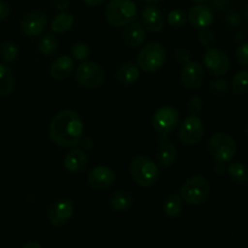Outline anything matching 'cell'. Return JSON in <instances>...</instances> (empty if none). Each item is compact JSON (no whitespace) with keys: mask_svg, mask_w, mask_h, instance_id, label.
Listing matches in <instances>:
<instances>
[{"mask_svg":"<svg viewBox=\"0 0 248 248\" xmlns=\"http://www.w3.org/2000/svg\"><path fill=\"white\" fill-rule=\"evenodd\" d=\"M84 123L77 111H60L53 116L48 126V136L52 143L61 148H74L81 143Z\"/></svg>","mask_w":248,"mask_h":248,"instance_id":"1","label":"cell"},{"mask_svg":"<svg viewBox=\"0 0 248 248\" xmlns=\"http://www.w3.org/2000/svg\"><path fill=\"white\" fill-rule=\"evenodd\" d=\"M130 176L137 186L150 188L160 178V170L156 162L145 155H137L131 160Z\"/></svg>","mask_w":248,"mask_h":248,"instance_id":"2","label":"cell"},{"mask_svg":"<svg viewBox=\"0 0 248 248\" xmlns=\"http://www.w3.org/2000/svg\"><path fill=\"white\" fill-rule=\"evenodd\" d=\"M179 193L183 201H186L188 205L200 206L210 198L211 184L206 177L196 174L182 184Z\"/></svg>","mask_w":248,"mask_h":248,"instance_id":"3","label":"cell"},{"mask_svg":"<svg viewBox=\"0 0 248 248\" xmlns=\"http://www.w3.org/2000/svg\"><path fill=\"white\" fill-rule=\"evenodd\" d=\"M137 15V5L132 0H110L106 7L107 22L115 28L130 24Z\"/></svg>","mask_w":248,"mask_h":248,"instance_id":"4","label":"cell"},{"mask_svg":"<svg viewBox=\"0 0 248 248\" xmlns=\"http://www.w3.org/2000/svg\"><path fill=\"white\" fill-rule=\"evenodd\" d=\"M166 62V50L159 41H150L143 46L137 56V65L147 73H156Z\"/></svg>","mask_w":248,"mask_h":248,"instance_id":"5","label":"cell"},{"mask_svg":"<svg viewBox=\"0 0 248 248\" xmlns=\"http://www.w3.org/2000/svg\"><path fill=\"white\" fill-rule=\"evenodd\" d=\"M208 152L217 162H229L235 157L237 145L234 138L225 132H216L208 140Z\"/></svg>","mask_w":248,"mask_h":248,"instance_id":"6","label":"cell"},{"mask_svg":"<svg viewBox=\"0 0 248 248\" xmlns=\"http://www.w3.org/2000/svg\"><path fill=\"white\" fill-rule=\"evenodd\" d=\"M106 79V70L99 63L84 61L75 69V80L84 89H96Z\"/></svg>","mask_w":248,"mask_h":248,"instance_id":"7","label":"cell"},{"mask_svg":"<svg viewBox=\"0 0 248 248\" xmlns=\"http://www.w3.org/2000/svg\"><path fill=\"white\" fill-rule=\"evenodd\" d=\"M153 126L160 135L167 136L173 132L181 124V113L172 106H164L156 109L152 119Z\"/></svg>","mask_w":248,"mask_h":248,"instance_id":"8","label":"cell"},{"mask_svg":"<svg viewBox=\"0 0 248 248\" xmlns=\"http://www.w3.org/2000/svg\"><path fill=\"white\" fill-rule=\"evenodd\" d=\"M205 127L199 116L190 115L184 119L178 128V138L186 145H195L202 140Z\"/></svg>","mask_w":248,"mask_h":248,"instance_id":"9","label":"cell"},{"mask_svg":"<svg viewBox=\"0 0 248 248\" xmlns=\"http://www.w3.org/2000/svg\"><path fill=\"white\" fill-rule=\"evenodd\" d=\"M203 65L211 75L222 77L230 69V58L227 52L220 48H208L203 56Z\"/></svg>","mask_w":248,"mask_h":248,"instance_id":"10","label":"cell"},{"mask_svg":"<svg viewBox=\"0 0 248 248\" xmlns=\"http://www.w3.org/2000/svg\"><path fill=\"white\" fill-rule=\"evenodd\" d=\"M74 213V203L70 199L62 198L56 200L47 210V219L53 227L67 224Z\"/></svg>","mask_w":248,"mask_h":248,"instance_id":"11","label":"cell"},{"mask_svg":"<svg viewBox=\"0 0 248 248\" xmlns=\"http://www.w3.org/2000/svg\"><path fill=\"white\" fill-rule=\"evenodd\" d=\"M205 80L203 67L199 62L190 61L183 65L181 72V82L186 89L198 90Z\"/></svg>","mask_w":248,"mask_h":248,"instance_id":"12","label":"cell"},{"mask_svg":"<svg viewBox=\"0 0 248 248\" xmlns=\"http://www.w3.org/2000/svg\"><path fill=\"white\" fill-rule=\"evenodd\" d=\"M115 173L111 169L107 166H97L90 171L87 174V183H89L90 188L93 190H106V189L110 188L115 182Z\"/></svg>","mask_w":248,"mask_h":248,"instance_id":"13","label":"cell"},{"mask_svg":"<svg viewBox=\"0 0 248 248\" xmlns=\"http://www.w3.org/2000/svg\"><path fill=\"white\" fill-rule=\"evenodd\" d=\"M188 21L194 28H208L215 21V12L212 7L205 4H196L190 7L188 12Z\"/></svg>","mask_w":248,"mask_h":248,"instance_id":"14","label":"cell"},{"mask_svg":"<svg viewBox=\"0 0 248 248\" xmlns=\"http://www.w3.org/2000/svg\"><path fill=\"white\" fill-rule=\"evenodd\" d=\"M47 26V17L41 11H31L27 14L21 21V29L24 35L39 36Z\"/></svg>","mask_w":248,"mask_h":248,"instance_id":"15","label":"cell"},{"mask_svg":"<svg viewBox=\"0 0 248 248\" xmlns=\"http://www.w3.org/2000/svg\"><path fill=\"white\" fill-rule=\"evenodd\" d=\"M142 23L150 33H160L165 28V17L155 5H147L142 11Z\"/></svg>","mask_w":248,"mask_h":248,"instance_id":"16","label":"cell"},{"mask_svg":"<svg viewBox=\"0 0 248 248\" xmlns=\"http://www.w3.org/2000/svg\"><path fill=\"white\" fill-rule=\"evenodd\" d=\"M87 166V154L81 148H70L64 157V167L70 173H81Z\"/></svg>","mask_w":248,"mask_h":248,"instance_id":"17","label":"cell"},{"mask_svg":"<svg viewBox=\"0 0 248 248\" xmlns=\"http://www.w3.org/2000/svg\"><path fill=\"white\" fill-rule=\"evenodd\" d=\"M145 40V28L142 22L133 19L124 31V43L131 48L140 47Z\"/></svg>","mask_w":248,"mask_h":248,"instance_id":"18","label":"cell"},{"mask_svg":"<svg viewBox=\"0 0 248 248\" xmlns=\"http://www.w3.org/2000/svg\"><path fill=\"white\" fill-rule=\"evenodd\" d=\"M74 70V60L70 56H60L50 65V75L56 80H64Z\"/></svg>","mask_w":248,"mask_h":248,"instance_id":"19","label":"cell"},{"mask_svg":"<svg viewBox=\"0 0 248 248\" xmlns=\"http://www.w3.org/2000/svg\"><path fill=\"white\" fill-rule=\"evenodd\" d=\"M140 75V69L137 63L125 62L119 65L116 70V79L119 80L121 85L125 86H131L138 80Z\"/></svg>","mask_w":248,"mask_h":248,"instance_id":"20","label":"cell"},{"mask_svg":"<svg viewBox=\"0 0 248 248\" xmlns=\"http://www.w3.org/2000/svg\"><path fill=\"white\" fill-rule=\"evenodd\" d=\"M177 160V148L171 142H162L156 150V161L161 167H171Z\"/></svg>","mask_w":248,"mask_h":248,"instance_id":"21","label":"cell"},{"mask_svg":"<svg viewBox=\"0 0 248 248\" xmlns=\"http://www.w3.org/2000/svg\"><path fill=\"white\" fill-rule=\"evenodd\" d=\"M109 203L115 212H126L132 207L133 198L128 191L118 190L110 196Z\"/></svg>","mask_w":248,"mask_h":248,"instance_id":"22","label":"cell"},{"mask_svg":"<svg viewBox=\"0 0 248 248\" xmlns=\"http://www.w3.org/2000/svg\"><path fill=\"white\" fill-rule=\"evenodd\" d=\"M15 90V77L11 68L0 63V97H7Z\"/></svg>","mask_w":248,"mask_h":248,"instance_id":"23","label":"cell"},{"mask_svg":"<svg viewBox=\"0 0 248 248\" xmlns=\"http://www.w3.org/2000/svg\"><path fill=\"white\" fill-rule=\"evenodd\" d=\"M74 24V16L69 12L62 11L58 15H56L55 18L51 22V29H52L53 33L57 34H63L67 33L68 31H70Z\"/></svg>","mask_w":248,"mask_h":248,"instance_id":"24","label":"cell"},{"mask_svg":"<svg viewBox=\"0 0 248 248\" xmlns=\"http://www.w3.org/2000/svg\"><path fill=\"white\" fill-rule=\"evenodd\" d=\"M227 173L234 183L245 186L248 183V166L242 162H232L228 166Z\"/></svg>","mask_w":248,"mask_h":248,"instance_id":"25","label":"cell"},{"mask_svg":"<svg viewBox=\"0 0 248 248\" xmlns=\"http://www.w3.org/2000/svg\"><path fill=\"white\" fill-rule=\"evenodd\" d=\"M183 211V199L178 194H171L164 201V212L169 218H177Z\"/></svg>","mask_w":248,"mask_h":248,"instance_id":"26","label":"cell"},{"mask_svg":"<svg viewBox=\"0 0 248 248\" xmlns=\"http://www.w3.org/2000/svg\"><path fill=\"white\" fill-rule=\"evenodd\" d=\"M58 48V40L52 33H46L40 36L38 41V51L45 57H50L56 53Z\"/></svg>","mask_w":248,"mask_h":248,"instance_id":"27","label":"cell"},{"mask_svg":"<svg viewBox=\"0 0 248 248\" xmlns=\"http://www.w3.org/2000/svg\"><path fill=\"white\" fill-rule=\"evenodd\" d=\"M232 91L236 96H245L248 93V70H240L232 80Z\"/></svg>","mask_w":248,"mask_h":248,"instance_id":"28","label":"cell"},{"mask_svg":"<svg viewBox=\"0 0 248 248\" xmlns=\"http://www.w3.org/2000/svg\"><path fill=\"white\" fill-rule=\"evenodd\" d=\"M18 57V46L14 41H4L0 44V58L5 63L14 62Z\"/></svg>","mask_w":248,"mask_h":248,"instance_id":"29","label":"cell"},{"mask_svg":"<svg viewBox=\"0 0 248 248\" xmlns=\"http://www.w3.org/2000/svg\"><path fill=\"white\" fill-rule=\"evenodd\" d=\"M167 22L172 28H182L188 22V16L183 10L174 9L169 12L167 15Z\"/></svg>","mask_w":248,"mask_h":248,"instance_id":"30","label":"cell"},{"mask_svg":"<svg viewBox=\"0 0 248 248\" xmlns=\"http://www.w3.org/2000/svg\"><path fill=\"white\" fill-rule=\"evenodd\" d=\"M70 52H72L73 60L81 61V62L86 61L90 57V55H91L90 46L86 43H82V41L75 43L72 46V48H70Z\"/></svg>","mask_w":248,"mask_h":248,"instance_id":"31","label":"cell"},{"mask_svg":"<svg viewBox=\"0 0 248 248\" xmlns=\"http://www.w3.org/2000/svg\"><path fill=\"white\" fill-rule=\"evenodd\" d=\"M224 22L229 29H237L241 27L242 24V18L240 16V14L235 10H229V11L225 14L224 17Z\"/></svg>","mask_w":248,"mask_h":248,"instance_id":"32","label":"cell"},{"mask_svg":"<svg viewBox=\"0 0 248 248\" xmlns=\"http://www.w3.org/2000/svg\"><path fill=\"white\" fill-rule=\"evenodd\" d=\"M210 90L215 94H218V96H222V94H225L229 90V84L227 82V80L224 79H216L211 82Z\"/></svg>","mask_w":248,"mask_h":248,"instance_id":"33","label":"cell"},{"mask_svg":"<svg viewBox=\"0 0 248 248\" xmlns=\"http://www.w3.org/2000/svg\"><path fill=\"white\" fill-rule=\"evenodd\" d=\"M202 99L198 96H193L189 98L188 104H186V108H188V111L190 113V115L198 116L199 114L202 110Z\"/></svg>","mask_w":248,"mask_h":248,"instance_id":"34","label":"cell"},{"mask_svg":"<svg viewBox=\"0 0 248 248\" xmlns=\"http://www.w3.org/2000/svg\"><path fill=\"white\" fill-rule=\"evenodd\" d=\"M198 36H199V41H200L203 46H207V47H210L211 45H213V43L216 41L215 33L208 28L200 29V33H199Z\"/></svg>","mask_w":248,"mask_h":248,"instance_id":"35","label":"cell"},{"mask_svg":"<svg viewBox=\"0 0 248 248\" xmlns=\"http://www.w3.org/2000/svg\"><path fill=\"white\" fill-rule=\"evenodd\" d=\"M236 60L242 67L248 68V43H244L240 46H237Z\"/></svg>","mask_w":248,"mask_h":248,"instance_id":"36","label":"cell"},{"mask_svg":"<svg viewBox=\"0 0 248 248\" xmlns=\"http://www.w3.org/2000/svg\"><path fill=\"white\" fill-rule=\"evenodd\" d=\"M174 58L181 64H186V63L191 61V53L186 47H178L174 51Z\"/></svg>","mask_w":248,"mask_h":248,"instance_id":"37","label":"cell"},{"mask_svg":"<svg viewBox=\"0 0 248 248\" xmlns=\"http://www.w3.org/2000/svg\"><path fill=\"white\" fill-rule=\"evenodd\" d=\"M230 0H212V6L218 11H224L229 7Z\"/></svg>","mask_w":248,"mask_h":248,"instance_id":"38","label":"cell"},{"mask_svg":"<svg viewBox=\"0 0 248 248\" xmlns=\"http://www.w3.org/2000/svg\"><path fill=\"white\" fill-rule=\"evenodd\" d=\"M10 15V7L5 1L0 0V22L5 21Z\"/></svg>","mask_w":248,"mask_h":248,"instance_id":"39","label":"cell"},{"mask_svg":"<svg viewBox=\"0 0 248 248\" xmlns=\"http://www.w3.org/2000/svg\"><path fill=\"white\" fill-rule=\"evenodd\" d=\"M55 6L61 11H65L69 7V1L68 0H55Z\"/></svg>","mask_w":248,"mask_h":248,"instance_id":"40","label":"cell"},{"mask_svg":"<svg viewBox=\"0 0 248 248\" xmlns=\"http://www.w3.org/2000/svg\"><path fill=\"white\" fill-rule=\"evenodd\" d=\"M215 172L217 174H220V176H222V174H224L225 173L224 164H223V162H218V164L215 166Z\"/></svg>","mask_w":248,"mask_h":248,"instance_id":"41","label":"cell"},{"mask_svg":"<svg viewBox=\"0 0 248 248\" xmlns=\"http://www.w3.org/2000/svg\"><path fill=\"white\" fill-rule=\"evenodd\" d=\"M82 1L86 5H89V6H98V5L103 4L106 0H82Z\"/></svg>","mask_w":248,"mask_h":248,"instance_id":"42","label":"cell"},{"mask_svg":"<svg viewBox=\"0 0 248 248\" xmlns=\"http://www.w3.org/2000/svg\"><path fill=\"white\" fill-rule=\"evenodd\" d=\"M22 248H43V247H41V245L38 244V242L31 241V242H27V244Z\"/></svg>","mask_w":248,"mask_h":248,"instance_id":"43","label":"cell"},{"mask_svg":"<svg viewBox=\"0 0 248 248\" xmlns=\"http://www.w3.org/2000/svg\"><path fill=\"white\" fill-rule=\"evenodd\" d=\"M140 1H144V2H147V4H150V5H153V4H155V2H159V1H161V0H140Z\"/></svg>","mask_w":248,"mask_h":248,"instance_id":"44","label":"cell"},{"mask_svg":"<svg viewBox=\"0 0 248 248\" xmlns=\"http://www.w3.org/2000/svg\"><path fill=\"white\" fill-rule=\"evenodd\" d=\"M190 1H193V2H196V4H203V2L208 1V0H190Z\"/></svg>","mask_w":248,"mask_h":248,"instance_id":"45","label":"cell"},{"mask_svg":"<svg viewBox=\"0 0 248 248\" xmlns=\"http://www.w3.org/2000/svg\"><path fill=\"white\" fill-rule=\"evenodd\" d=\"M245 18H246V21H247V23H248V4H247L246 9H245Z\"/></svg>","mask_w":248,"mask_h":248,"instance_id":"46","label":"cell"},{"mask_svg":"<svg viewBox=\"0 0 248 248\" xmlns=\"http://www.w3.org/2000/svg\"><path fill=\"white\" fill-rule=\"evenodd\" d=\"M246 135H247V137H248V123H247V125H246Z\"/></svg>","mask_w":248,"mask_h":248,"instance_id":"47","label":"cell"}]
</instances>
